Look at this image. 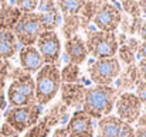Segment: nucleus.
<instances>
[{"label": "nucleus", "mask_w": 146, "mask_h": 137, "mask_svg": "<svg viewBox=\"0 0 146 137\" xmlns=\"http://www.w3.org/2000/svg\"><path fill=\"white\" fill-rule=\"evenodd\" d=\"M119 89L113 86H91L85 89L82 109L90 117L102 119L109 116L112 109L115 107V102L119 97Z\"/></svg>", "instance_id": "obj_1"}, {"label": "nucleus", "mask_w": 146, "mask_h": 137, "mask_svg": "<svg viewBox=\"0 0 146 137\" xmlns=\"http://www.w3.org/2000/svg\"><path fill=\"white\" fill-rule=\"evenodd\" d=\"M11 79L7 88V102L10 107H23L36 103V84L31 74L21 68H11Z\"/></svg>", "instance_id": "obj_2"}, {"label": "nucleus", "mask_w": 146, "mask_h": 137, "mask_svg": "<svg viewBox=\"0 0 146 137\" xmlns=\"http://www.w3.org/2000/svg\"><path fill=\"white\" fill-rule=\"evenodd\" d=\"M36 103L46 106L57 96L61 88V76L57 65H44L36 75Z\"/></svg>", "instance_id": "obj_3"}, {"label": "nucleus", "mask_w": 146, "mask_h": 137, "mask_svg": "<svg viewBox=\"0 0 146 137\" xmlns=\"http://www.w3.org/2000/svg\"><path fill=\"white\" fill-rule=\"evenodd\" d=\"M85 45L88 54H91L97 59L113 58L119 49L118 37L115 33H105L95 28L87 30Z\"/></svg>", "instance_id": "obj_4"}, {"label": "nucleus", "mask_w": 146, "mask_h": 137, "mask_svg": "<svg viewBox=\"0 0 146 137\" xmlns=\"http://www.w3.org/2000/svg\"><path fill=\"white\" fill-rule=\"evenodd\" d=\"M41 112L43 109L37 103L23 107H10L4 112V123L20 134L38 123Z\"/></svg>", "instance_id": "obj_5"}, {"label": "nucleus", "mask_w": 146, "mask_h": 137, "mask_svg": "<svg viewBox=\"0 0 146 137\" xmlns=\"http://www.w3.org/2000/svg\"><path fill=\"white\" fill-rule=\"evenodd\" d=\"M44 33L40 13H24L19 18L16 27L13 28V34L19 44L23 47H34L38 37Z\"/></svg>", "instance_id": "obj_6"}, {"label": "nucleus", "mask_w": 146, "mask_h": 137, "mask_svg": "<svg viewBox=\"0 0 146 137\" xmlns=\"http://www.w3.org/2000/svg\"><path fill=\"white\" fill-rule=\"evenodd\" d=\"M88 74L91 81L98 86H111L121 75V64L118 58L95 59L88 65Z\"/></svg>", "instance_id": "obj_7"}, {"label": "nucleus", "mask_w": 146, "mask_h": 137, "mask_svg": "<svg viewBox=\"0 0 146 137\" xmlns=\"http://www.w3.org/2000/svg\"><path fill=\"white\" fill-rule=\"evenodd\" d=\"M122 21V11L121 9L111 1H102L101 7L98 9L94 17V24L99 31L105 33H115Z\"/></svg>", "instance_id": "obj_8"}, {"label": "nucleus", "mask_w": 146, "mask_h": 137, "mask_svg": "<svg viewBox=\"0 0 146 137\" xmlns=\"http://www.w3.org/2000/svg\"><path fill=\"white\" fill-rule=\"evenodd\" d=\"M142 106L143 105L133 92H123L115 102L116 116L128 124L136 123V120L141 116Z\"/></svg>", "instance_id": "obj_9"}, {"label": "nucleus", "mask_w": 146, "mask_h": 137, "mask_svg": "<svg viewBox=\"0 0 146 137\" xmlns=\"http://www.w3.org/2000/svg\"><path fill=\"white\" fill-rule=\"evenodd\" d=\"M37 49L44 61V65H57L61 55V41L55 31H44L37 40Z\"/></svg>", "instance_id": "obj_10"}, {"label": "nucleus", "mask_w": 146, "mask_h": 137, "mask_svg": "<svg viewBox=\"0 0 146 137\" xmlns=\"http://www.w3.org/2000/svg\"><path fill=\"white\" fill-rule=\"evenodd\" d=\"M68 137H94L95 124L94 119L90 117L84 110H75L64 127Z\"/></svg>", "instance_id": "obj_11"}, {"label": "nucleus", "mask_w": 146, "mask_h": 137, "mask_svg": "<svg viewBox=\"0 0 146 137\" xmlns=\"http://www.w3.org/2000/svg\"><path fill=\"white\" fill-rule=\"evenodd\" d=\"M61 102L67 107L74 109H82L84 103V95H85V86L81 84H64L61 88Z\"/></svg>", "instance_id": "obj_12"}, {"label": "nucleus", "mask_w": 146, "mask_h": 137, "mask_svg": "<svg viewBox=\"0 0 146 137\" xmlns=\"http://www.w3.org/2000/svg\"><path fill=\"white\" fill-rule=\"evenodd\" d=\"M44 67V61L36 47H23L20 49V68L29 74H37Z\"/></svg>", "instance_id": "obj_13"}, {"label": "nucleus", "mask_w": 146, "mask_h": 137, "mask_svg": "<svg viewBox=\"0 0 146 137\" xmlns=\"http://www.w3.org/2000/svg\"><path fill=\"white\" fill-rule=\"evenodd\" d=\"M65 54L68 58V64H75L78 67L87 59L88 51H87L85 41L82 40L81 36L77 34L65 41Z\"/></svg>", "instance_id": "obj_14"}, {"label": "nucleus", "mask_w": 146, "mask_h": 137, "mask_svg": "<svg viewBox=\"0 0 146 137\" xmlns=\"http://www.w3.org/2000/svg\"><path fill=\"white\" fill-rule=\"evenodd\" d=\"M21 11L13 4V1H0V30L13 31Z\"/></svg>", "instance_id": "obj_15"}, {"label": "nucleus", "mask_w": 146, "mask_h": 137, "mask_svg": "<svg viewBox=\"0 0 146 137\" xmlns=\"http://www.w3.org/2000/svg\"><path fill=\"white\" fill-rule=\"evenodd\" d=\"M123 123L118 116L109 115L98 120V137H121Z\"/></svg>", "instance_id": "obj_16"}, {"label": "nucleus", "mask_w": 146, "mask_h": 137, "mask_svg": "<svg viewBox=\"0 0 146 137\" xmlns=\"http://www.w3.org/2000/svg\"><path fill=\"white\" fill-rule=\"evenodd\" d=\"M19 52V43L13 31L0 30V59L7 61Z\"/></svg>", "instance_id": "obj_17"}, {"label": "nucleus", "mask_w": 146, "mask_h": 137, "mask_svg": "<svg viewBox=\"0 0 146 137\" xmlns=\"http://www.w3.org/2000/svg\"><path fill=\"white\" fill-rule=\"evenodd\" d=\"M102 1H84V6L78 14L80 21H81V27L88 30V24L91 20H94L95 14H97L98 9L101 7Z\"/></svg>", "instance_id": "obj_18"}, {"label": "nucleus", "mask_w": 146, "mask_h": 137, "mask_svg": "<svg viewBox=\"0 0 146 137\" xmlns=\"http://www.w3.org/2000/svg\"><path fill=\"white\" fill-rule=\"evenodd\" d=\"M119 78V84H118V89H131L133 85L138 84L139 76H138V69L135 65H128L125 68V71L118 76Z\"/></svg>", "instance_id": "obj_19"}, {"label": "nucleus", "mask_w": 146, "mask_h": 137, "mask_svg": "<svg viewBox=\"0 0 146 137\" xmlns=\"http://www.w3.org/2000/svg\"><path fill=\"white\" fill-rule=\"evenodd\" d=\"M40 18H41V24H43L44 31H55V28L61 23V13H60L58 7H55L48 13L40 14Z\"/></svg>", "instance_id": "obj_20"}, {"label": "nucleus", "mask_w": 146, "mask_h": 137, "mask_svg": "<svg viewBox=\"0 0 146 137\" xmlns=\"http://www.w3.org/2000/svg\"><path fill=\"white\" fill-rule=\"evenodd\" d=\"M67 109H68V107H67L62 102H58V103H55L54 107H51L48 112L46 113V116H44L43 119L52 127V126L58 124V123L67 116Z\"/></svg>", "instance_id": "obj_21"}, {"label": "nucleus", "mask_w": 146, "mask_h": 137, "mask_svg": "<svg viewBox=\"0 0 146 137\" xmlns=\"http://www.w3.org/2000/svg\"><path fill=\"white\" fill-rule=\"evenodd\" d=\"M58 10H61L64 13V16H78L82 6H84V1L81 0H60V1H55Z\"/></svg>", "instance_id": "obj_22"}, {"label": "nucleus", "mask_w": 146, "mask_h": 137, "mask_svg": "<svg viewBox=\"0 0 146 137\" xmlns=\"http://www.w3.org/2000/svg\"><path fill=\"white\" fill-rule=\"evenodd\" d=\"M81 26L80 17L78 16H64V26H62V34L65 38H71L77 36V31Z\"/></svg>", "instance_id": "obj_23"}, {"label": "nucleus", "mask_w": 146, "mask_h": 137, "mask_svg": "<svg viewBox=\"0 0 146 137\" xmlns=\"http://www.w3.org/2000/svg\"><path fill=\"white\" fill-rule=\"evenodd\" d=\"M80 67L75 64H67L61 71H60V76H61V82L64 84H77L78 78H80Z\"/></svg>", "instance_id": "obj_24"}, {"label": "nucleus", "mask_w": 146, "mask_h": 137, "mask_svg": "<svg viewBox=\"0 0 146 137\" xmlns=\"http://www.w3.org/2000/svg\"><path fill=\"white\" fill-rule=\"evenodd\" d=\"M50 132H51V126L44 119H41V120H38V123L36 126L29 129L23 137H47Z\"/></svg>", "instance_id": "obj_25"}, {"label": "nucleus", "mask_w": 146, "mask_h": 137, "mask_svg": "<svg viewBox=\"0 0 146 137\" xmlns=\"http://www.w3.org/2000/svg\"><path fill=\"white\" fill-rule=\"evenodd\" d=\"M13 4L21 11V14L24 13H34L38 7V1L37 0H19V1H13Z\"/></svg>", "instance_id": "obj_26"}, {"label": "nucleus", "mask_w": 146, "mask_h": 137, "mask_svg": "<svg viewBox=\"0 0 146 137\" xmlns=\"http://www.w3.org/2000/svg\"><path fill=\"white\" fill-rule=\"evenodd\" d=\"M118 54H119V59H121L123 64H126V65H133V62H135V51H132L126 44L122 45L118 49Z\"/></svg>", "instance_id": "obj_27"}, {"label": "nucleus", "mask_w": 146, "mask_h": 137, "mask_svg": "<svg viewBox=\"0 0 146 137\" xmlns=\"http://www.w3.org/2000/svg\"><path fill=\"white\" fill-rule=\"evenodd\" d=\"M123 10L132 17V18H141V9L138 1H122Z\"/></svg>", "instance_id": "obj_28"}, {"label": "nucleus", "mask_w": 146, "mask_h": 137, "mask_svg": "<svg viewBox=\"0 0 146 137\" xmlns=\"http://www.w3.org/2000/svg\"><path fill=\"white\" fill-rule=\"evenodd\" d=\"M135 95L138 96V99L141 100V103L146 106V81H138Z\"/></svg>", "instance_id": "obj_29"}, {"label": "nucleus", "mask_w": 146, "mask_h": 137, "mask_svg": "<svg viewBox=\"0 0 146 137\" xmlns=\"http://www.w3.org/2000/svg\"><path fill=\"white\" fill-rule=\"evenodd\" d=\"M57 7V4H55V1H50V0H44V1H38V10H40V14H43V13H48L51 11L52 9H55Z\"/></svg>", "instance_id": "obj_30"}, {"label": "nucleus", "mask_w": 146, "mask_h": 137, "mask_svg": "<svg viewBox=\"0 0 146 137\" xmlns=\"http://www.w3.org/2000/svg\"><path fill=\"white\" fill-rule=\"evenodd\" d=\"M0 137H19V133L13 130L7 123H3V126L0 127Z\"/></svg>", "instance_id": "obj_31"}, {"label": "nucleus", "mask_w": 146, "mask_h": 137, "mask_svg": "<svg viewBox=\"0 0 146 137\" xmlns=\"http://www.w3.org/2000/svg\"><path fill=\"white\" fill-rule=\"evenodd\" d=\"M11 72V65L9 61H4V59H0V76L3 78H9Z\"/></svg>", "instance_id": "obj_32"}, {"label": "nucleus", "mask_w": 146, "mask_h": 137, "mask_svg": "<svg viewBox=\"0 0 146 137\" xmlns=\"http://www.w3.org/2000/svg\"><path fill=\"white\" fill-rule=\"evenodd\" d=\"M6 79H7V78L0 76V110H1V109H4V107H6V103H7V100H6V95H4Z\"/></svg>", "instance_id": "obj_33"}, {"label": "nucleus", "mask_w": 146, "mask_h": 137, "mask_svg": "<svg viewBox=\"0 0 146 137\" xmlns=\"http://www.w3.org/2000/svg\"><path fill=\"white\" fill-rule=\"evenodd\" d=\"M138 69V76H139V81H146V59H142L141 64L136 67Z\"/></svg>", "instance_id": "obj_34"}, {"label": "nucleus", "mask_w": 146, "mask_h": 137, "mask_svg": "<svg viewBox=\"0 0 146 137\" xmlns=\"http://www.w3.org/2000/svg\"><path fill=\"white\" fill-rule=\"evenodd\" d=\"M138 52H139V55H141L142 59H146V41H143V43L139 44V47H138Z\"/></svg>", "instance_id": "obj_35"}, {"label": "nucleus", "mask_w": 146, "mask_h": 137, "mask_svg": "<svg viewBox=\"0 0 146 137\" xmlns=\"http://www.w3.org/2000/svg\"><path fill=\"white\" fill-rule=\"evenodd\" d=\"M51 137H68V136H67L65 129H64V127H60V129H57V130L52 133V136Z\"/></svg>", "instance_id": "obj_36"}, {"label": "nucleus", "mask_w": 146, "mask_h": 137, "mask_svg": "<svg viewBox=\"0 0 146 137\" xmlns=\"http://www.w3.org/2000/svg\"><path fill=\"white\" fill-rule=\"evenodd\" d=\"M138 33H139V36H141V37L146 41V21H142V24H141V27H139Z\"/></svg>", "instance_id": "obj_37"}, {"label": "nucleus", "mask_w": 146, "mask_h": 137, "mask_svg": "<svg viewBox=\"0 0 146 137\" xmlns=\"http://www.w3.org/2000/svg\"><path fill=\"white\" fill-rule=\"evenodd\" d=\"M136 124H138V127H146V115L139 116V119L136 120Z\"/></svg>", "instance_id": "obj_38"}, {"label": "nucleus", "mask_w": 146, "mask_h": 137, "mask_svg": "<svg viewBox=\"0 0 146 137\" xmlns=\"http://www.w3.org/2000/svg\"><path fill=\"white\" fill-rule=\"evenodd\" d=\"M135 137H146V127H138L135 130Z\"/></svg>", "instance_id": "obj_39"}, {"label": "nucleus", "mask_w": 146, "mask_h": 137, "mask_svg": "<svg viewBox=\"0 0 146 137\" xmlns=\"http://www.w3.org/2000/svg\"><path fill=\"white\" fill-rule=\"evenodd\" d=\"M139 3V9H141V13H143L146 16V1H138Z\"/></svg>", "instance_id": "obj_40"}, {"label": "nucleus", "mask_w": 146, "mask_h": 137, "mask_svg": "<svg viewBox=\"0 0 146 137\" xmlns=\"http://www.w3.org/2000/svg\"><path fill=\"white\" fill-rule=\"evenodd\" d=\"M145 115H146V106H145Z\"/></svg>", "instance_id": "obj_41"}, {"label": "nucleus", "mask_w": 146, "mask_h": 137, "mask_svg": "<svg viewBox=\"0 0 146 137\" xmlns=\"http://www.w3.org/2000/svg\"><path fill=\"white\" fill-rule=\"evenodd\" d=\"M0 119H1V113H0Z\"/></svg>", "instance_id": "obj_42"}]
</instances>
